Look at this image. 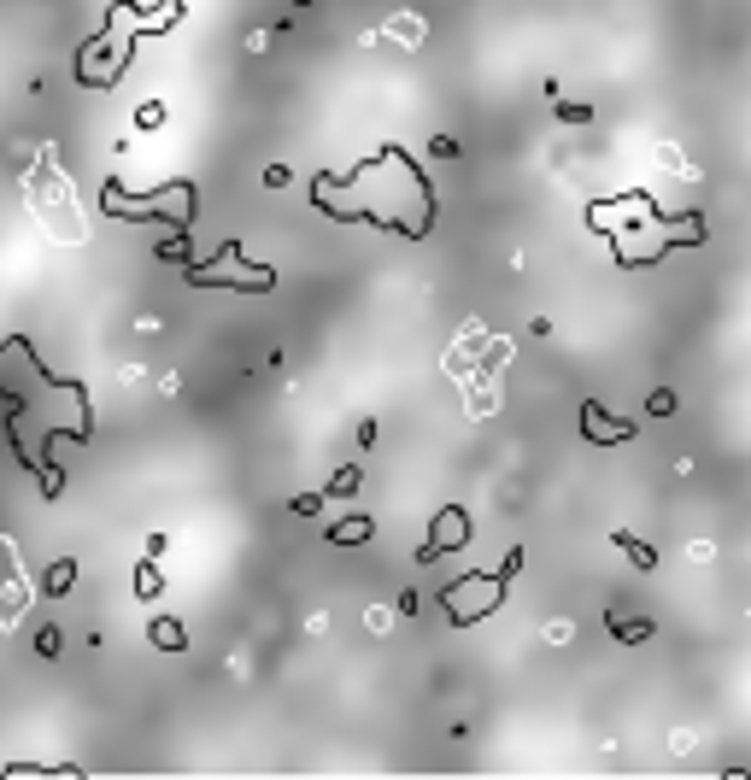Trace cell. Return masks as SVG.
I'll return each instance as SVG.
<instances>
[{"mask_svg": "<svg viewBox=\"0 0 751 780\" xmlns=\"http://www.w3.org/2000/svg\"><path fill=\"white\" fill-rule=\"evenodd\" d=\"M100 212L112 217H130V223H147V217H171V235H188V223H194V182H165V188H153V194H130L118 176L100 188Z\"/></svg>", "mask_w": 751, "mask_h": 780, "instance_id": "1", "label": "cell"}, {"mask_svg": "<svg viewBox=\"0 0 751 780\" xmlns=\"http://www.w3.org/2000/svg\"><path fill=\"white\" fill-rule=\"evenodd\" d=\"M36 651H42V657H53V651H59V628H42V640H36Z\"/></svg>", "mask_w": 751, "mask_h": 780, "instance_id": "20", "label": "cell"}, {"mask_svg": "<svg viewBox=\"0 0 751 780\" xmlns=\"http://www.w3.org/2000/svg\"><path fill=\"white\" fill-rule=\"evenodd\" d=\"M294 6H317V0H294Z\"/></svg>", "mask_w": 751, "mask_h": 780, "instance_id": "21", "label": "cell"}, {"mask_svg": "<svg viewBox=\"0 0 751 780\" xmlns=\"http://www.w3.org/2000/svg\"><path fill=\"white\" fill-rule=\"evenodd\" d=\"M358 481H364V470L353 464V470H341V476L329 481V493H323V499H347V493H358Z\"/></svg>", "mask_w": 751, "mask_h": 780, "instance_id": "13", "label": "cell"}, {"mask_svg": "<svg viewBox=\"0 0 751 780\" xmlns=\"http://www.w3.org/2000/svg\"><path fill=\"white\" fill-rule=\"evenodd\" d=\"M188 288H241V294H270L276 288V270L270 264H241V241L229 235L218 241V253L206 264H182Z\"/></svg>", "mask_w": 751, "mask_h": 780, "instance_id": "2", "label": "cell"}, {"mask_svg": "<svg viewBox=\"0 0 751 780\" xmlns=\"http://www.w3.org/2000/svg\"><path fill=\"white\" fill-rule=\"evenodd\" d=\"M71 587H77V564H71V558H59V564L47 569V593L59 599V593H71Z\"/></svg>", "mask_w": 751, "mask_h": 780, "instance_id": "10", "label": "cell"}, {"mask_svg": "<svg viewBox=\"0 0 751 780\" xmlns=\"http://www.w3.org/2000/svg\"><path fill=\"white\" fill-rule=\"evenodd\" d=\"M159 587H165V575H159V558H147V564L135 569V599H159Z\"/></svg>", "mask_w": 751, "mask_h": 780, "instance_id": "9", "label": "cell"}, {"mask_svg": "<svg viewBox=\"0 0 751 780\" xmlns=\"http://www.w3.org/2000/svg\"><path fill=\"white\" fill-rule=\"evenodd\" d=\"M159 259H171V264H194V259H188V235H171V241H159Z\"/></svg>", "mask_w": 751, "mask_h": 780, "instance_id": "14", "label": "cell"}, {"mask_svg": "<svg viewBox=\"0 0 751 780\" xmlns=\"http://www.w3.org/2000/svg\"><path fill=\"white\" fill-rule=\"evenodd\" d=\"M611 634H617V640H628V646H640V640L652 634V622H646V616H634V622H628V616H611Z\"/></svg>", "mask_w": 751, "mask_h": 780, "instance_id": "11", "label": "cell"}, {"mask_svg": "<svg viewBox=\"0 0 751 780\" xmlns=\"http://www.w3.org/2000/svg\"><path fill=\"white\" fill-rule=\"evenodd\" d=\"M499 599H505V575H499V569H470V575H458V581H446V587H441V605L452 610L458 628H470V622L493 616Z\"/></svg>", "mask_w": 751, "mask_h": 780, "instance_id": "3", "label": "cell"}, {"mask_svg": "<svg viewBox=\"0 0 751 780\" xmlns=\"http://www.w3.org/2000/svg\"><path fill=\"white\" fill-rule=\"evenodd\" d=\"M581 434L599 440V446H622V440H634V423H622V417H611L599 399H587V405H581Z\"/></svg>", "mask_w": 751, "mask_h": 780, "instance_id": "6", "label": "cell"}, {"mask_svg": "<svg viewBox=\"0 0 751 780\" xmlns=\"http://www.w3.org/2000/svg\"><path fill=\"white\" fill-rule=\"evenodd\" d=\"M558 118H564V124H593V106H575V100H558Z\"/></svg>", "mask_w": 751, "mask_h": 780, "instance_id": "15", "label": "cell"}, {"mask_svg": "<svg viewBox=\"0 0 751 780\" xmlns=\"http://www.w3.org/2000/svg\"><path fill=\"white\" fill-rule=\"evenodd\" d=\"M311 511H323V493H300L294 499V517H311Z\"/></svg>", "mask_w": 751, "mask_h": 780, "instance_id": "19", "label": "cell"}, {"mask_svg": "<svg viewBox=\"0 0 751 780\" xmlns=\"http://www.w3.org/2000/svg\"><path fill=\"white\" fill-rule=\"evenodd\" d=\"M24 599H30V587L18 581V552H12V540H0V628H18Z\"/></svg>", "mask_w": 751, "mask_h": 780, "instance_id": "4", "label": "cell"}, {"mask_svg": "<svg viewBox=\"0 0 751 780\" xmlns=\"http://www.w3.org/2000/svg\"><path fill=\"white\" fill-rule=\"evenodd\" d=\"M646 411H652V417H675V393H669V388H658L652 399H646Z\"/></svg>", "mask_w": 751, "mask_h": 780, "instance_id": "16", "label": "cell"}, {"mask_svg": "<svg viewBox=\"0 0 751 780\" xmlns=\"http://www.w3.org/2000/svg\"><path fill=\"white\" fill-rule=\"evenodd\" d=\"M370 534H376V522H370V517H353V522H335V528H329L335 546H364Z\"/></svg>", "mask_w": 751, "mask_h": 780, "instance_id": "8", "label": "cell"}, {"mask_svg": "<svg viewBox=\"0 0 751 780\" xmlns=\"http://www.w3.org/2000/svg\"><path fill=\"white\" fill-rule=\"evenodd\" d=\"M429 153H435V159H458V141H452V135H435Z\"/></svg>", "mask_w": 751, "mask_h": 780, "instance_id": "18", "label": "cell"}, {"mask_svg": "<svg viewBox=\"0 0 751 780\" xmlns=\"http://www.w3.org/2000/svg\"><path fill=\"white\" fill-rule=\"evenodd\" d=\"M617 546L634 558V569H658V552L646 546V540H634V534H617Z\"/></svg>", "mask_w": 751, "mask_h": 780, "instance_id": "12", "label": "cell"}, {"mask_svg": "<svg viewBox=\"0 0 751 780\" xmlns=\"http://www.w3.org/2000/svg\"><path fill=\"white\" fill-rule=\"evenodd\" d=\"M147 640L177 657V651H188V628H182L177 616H153V622H147Z\"/></svg>", "mask_w": 751, "mask_h": 780, "instance_id": "7", "label": "cell"}, {"mask_svg": "<svg viewBox=\"0 0 751 780\" xmlns=\"http://www.w3.org/2000/svg\"><path fill=\"white\" fill-rule=\"evenodd\" d=\"M159 118H165V106H159V100H147V106H141V112H135V130H153V124H159Z\"/></svg>", "mask_w": 751, "mask_h": 780, "instance_id": "17", "label": "cell"}, {"mask_svg": "<svg viewBox=\"0 0 751 780\" xmlns=\"http://www.w3.org/2000/svg\"><path fill=\"white\" fill-rule=\"evenodd\" d=\"M464 540H470V517H464L458 505H446L441 517H435V534H429V546L417 552V564H435L441 552H458Z\"/></svg>", "mask_w": 751, "mask_h": 780, "instance_id": "5", "label": "cell"}]
</instances>
